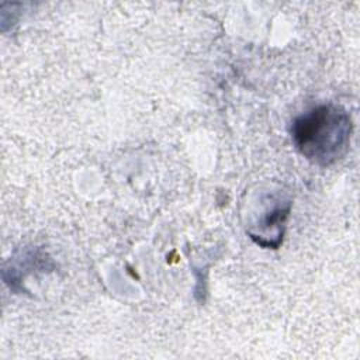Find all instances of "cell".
Wrapping results in <instances>:
<instances>
[{
  "mask_svg": "<svg viewBox=\"0 0 360 360\" xmlns=\"http://www.w3.org/2000/svg\"><path fill=\"white\" fill-rule=\"evenodd\" d=\"M352 128L345 108L321 104L292 121L291 138L304 158L319 166H329L347 150Z\"/></svg>",
  "mask_w": 360,
  "mask_h": 360,
  "instance_id": "cell-1",
  "label": "cell"
}]
</instances>
